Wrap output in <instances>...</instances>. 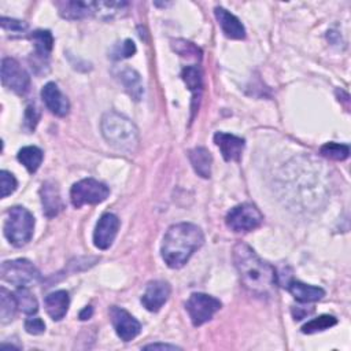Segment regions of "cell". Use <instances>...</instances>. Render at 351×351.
I'll use <instances>...</instances> for the list:
<instances>
[{
	"label": "cell",
	"mask_w": 351,
	"mask_h": 351,
	"mask_svg": "<svg viewBox=\"0 0 351 351\" xmlns=\"http://www.w3.org/2000/svg\"><path fill=\"white\" fill-rule=\"evenodd\" d=\"M233 262L243 287L256 296H269L278 284L277 273L271 265L261 259L245 243L233 247Z\"/></svg>",
	"instance_id": "cell-1"
},
{
	"label": "cell",
	"mask_w": 351,
	"mask_h": 351,
	"mask_svg": "<svg viewBox=\"0 0 351 351\" xmlns=\"http://www.w3.org/2000/svg\"><path fill=\"white\" fill-rule=\"evenodd\" d=\"M204 243L202 229L191 222L171 225L163 236L160 254L165 263L171 269L182 267L192 254Z\"/></svg>",
	"instance_id": "cell-2"
},
{
	"label": "cell",
	"mask_w": 351,
	"mask_h": 351,
	"mask_svg": "<svg viewBox=\"0 0 351 351\" xmlns=\"http://www.w3.org/2000/svg\"><path fill=\"white\" fill-rule=\"evenodd\" d=\"M101 134L115 149L132 154L138 147V130L136 125L122 114L106 112L101 118Z\"/></svg>",
	"instance_id": "cell-3"
},
{
	"label": "cell",
	"mask_w": 351,
	"mask_h": 351,
	"mask_svg": "<svg viewBox=\"0 0 351 351\" xmlns=\"http://www.w3.org/2000/svg\"><path fill=\"white\" fill-rule=\"evenodd\" d=\"M4 236L15 247H22L30 241L34 232V217L22 206H15L7 211L4 221Z\"/></svg>",
	"instance_id": "cell-4"
},
{
	"label": "cell",
	"mask_w": 351,
	"mask_h": 351,
	"mask_svg": "<svg viewBox=\"0 0 351 351\" xmlns=\"http://www.w3.org/2000/svg\"><path fill=\"white\" fill-rule=\"evenodd\" d=\"M0 276L4 281L18 288L34 285L41 278L37 267L30 261L23 258L4 261L0 267Z\"/></svg>",
	"instance_id": "cell-5"
},
{
	"label": "cell",
	"mask_w": 351,
	"mask_h": 351,
	"mask_svg": "<svg viewBox=\"0 0 351 351\" xmlns=\"http://www.w3.org/2000/svg\"><path fill=\"white\" fill-rule=\"evenodd\" d=\"M108 195L110 188L95 178H84L75 182L70 189V200L75 208L84 204H99L104 202Z\"/></svg>",
	"instance_id": "cell-6"
},
{
	"label": "cell",
	"mask_w": 351,
	"mask_h": 351,
	"mask_svg": "<svg viewBox=\"0 0 351 351\" xmlns=\"http://www.w3.org/2000/svg\"><path fill=\"white\" fill-rule=\"evenodd\" d=\"M263 222L262 213L251 203L234 206L226 214V225L230 230L237 233L251 232L259 228Z\"/></svg>",
	"instance_id": "cell-7"
},
{
	"label": "cell",
	"mask_w": 351,
	"mask_h": 351,
	"mask_svg": "<svg viewBox=\"0 0 351 351\" xmlns=\"http://www.w3.org/2000/svg\"><path fill=\"white\" fill-rule=\"evenodd\" d=\"M221 302L207 293L195 292L189 296L185 308L189 314V318L193 324V326H200L210 321L217 311L221 308Z\"/></svg>",
	"instance_id": "cell-8"
},
{
	"label": "cell",
	"mask_w": 351,
	"mask_h": 351,
	"mask_svg": "<svg viewBox=\"0 0 351 351\" xmlns=\"http://www.w3.org/2000/svg\"><path fill=\"white\" fill-rule=\"evenodd\" d=\"M1 82L18 95H25L30 86V77L25 69L12 58L1 60Z\"/></svg>",
	"instance_id": "cell-9"
},
{
	"label": "cell",
	"mask_w": 351,
	"mask_h": 351,
	"mask_svg": "<svg viewBox=\"0 0 351 351\" xmlns=\"http://www.w3.org/2000/svg\"><path fill=\"white\" fill-rule=\"evenodd\" d=\"M108 313H110L111 324L121 340L130 341L141 332L140 322L132 314H129L125 308L118 306H111Z\"/></svg>",
	"instance_id": "cell-10"
},
{
	"label": "cell",
	"mask_w": 351,
	"mask_h": 351,
	"mask_svg": "<svg viewBox=\"0 0 351 351\" xmlns=\"http://www.w3.org/2000/svg\"><path fill=\"white\" fill-rule=\"evenodd\" d=\"M119 229V219L115 214L106 213L100 217L93 232V243L99 250H107L114 243Z\"/></svg>",
	"instance_id": "cell-11"
},
{
	"label": "cell",
	"mask_w": 351,
	"mask_h": 351,
	"mask_svg": "<svg viewBox=\"0 0 351 351\" xmlns=\"http://www.w3.org/2000/svg\"><path fill=\"white\" fill-rule=\"evenodd\" d=\"M170 293H171V288L169 282L163 280H154L148 282L141 296V303L148 311L156 313L167 302Z\"/></svg>",
	"instance_id": "cell-12"
},
{
	"label": "cell",
	"mask_w": 351,
	"mask_h": 351,
	"mask_svg": "<svg viewBox=\"0 0 351 351\" xmlns=\"http://www.w3.org/2000/svg\"><path fill=\"white\" fill-rule=\"evenodd\" d=\"M214 143L221 149V154L226 162H239L241 159L245 143L244 138L230 133L217 132L214 134Z\"/></svg>",
	"instance_id": "cell-13"
},
{
	"label": "cell",
	"mask_w": 351,
	"mask_h": 351,
	"mask_svg": "<svg viewBox=\"0 0 351 351\" xmlns=\"http://www.w3.org/2000/svg\"><path fill=\"white\" fill-rule=\"evenodd\" d=\"M41 97L47 108L56 117H66L69 114L70 103L55 82H48L43 86Z\"/></svg>",
	"instance_id": "cell-14"
},
{
	"label": "cell",
	"mask_w": 351,
	"mask_h": 351,
	"mask_svg": "<svg viewBox=\"0 0 351 351\" xmlns=\"http://www.w3.org/2000/svg\"><path fill=\"white\" fill-rule=\"evenodd\" d=\"M59 15L64 19L75 21L95 16V1H55Z\"/></svg>",
	"instance_id": "cell-15"
},
{
	"label": "cell",
	"mask_w": 351,
	"mask_h": 351,
	"mask_svg": "<svg viewBox=\"0 0 351 351\" xmlns=\"http://www.w3.org/2000/svg\"><path fill=\"white\" fill-rule=\"evenodd\" d=\"M215 16L226 37L233 40H243L245 37V29L243 23L228 10L223 7H215Z\"/></svg>",
	"instance_id": "cell-16"
},
{
	"label": "cell",
	"mask_w": 351,
	"mask_h": 351,
	"mask_svg": "<svg viewBox=\"0 0 351 351\" xmlns=\"http://www.w3.org/2000/svg\"><path fill=\"white\" fill-rule=\"evenodd\" d=\"M40 196H41V203H43L44 214L48 218H52V217L58 215L59 211L63 207L58 185L53 181H45L41 185Z\"/></svg>",
	"instance_id": "cell-17"
},
{
	"label": "cell",
	"mask_w": 351,
	"mask_h": 351,
	"mask_svg": "<svg viewBox=\"0 0 351 351\" xmlns=\"http://www.w3.org/2000/svg\"><path fill=\"white\" fill-rule=\"evenodd\" d=\"M69 304H70L69 292L63 289L51 292L44 299L45 311L53 321H60L66 315L69 310Z\"/></svg>",
	"instance_id": "cell-18"
},
{
	"label": "cell",
	"mask_w": 351,
	"mask_h": 351,
	"mask_svg": "<svg viewBox=\"0 0 351 351\" xmlns=\"http://www.w3.org/2000/svg\"><path fill=\"white\" fill-rule=\"evenodd\" d=\"M284 287H287V289L291 292V295L298 302H302V303L317 302L325 296V291L321 287L308 285V284H304L298 280H291Z\"/></svg>",
	"instance_id": "cell-19"
},
{
	"label": "cell",
	"mask_w": 351,
	"mask_h": 351,
	"mask_svg": "<svg viewBox=\"0 0 351 351\" xmlns=\"http://www.w3.org/2000/svg\"><path fill=\"white\" fill-rule=\"evenodd\" d=\"M118 77H119L121 84L125 88V90L128 92V95L136 101L141 100V97L144 95V85H143L140 74L130 67H125L119 71Z\"/></svg>",
	"instance_id": "cell-20"
},
{
	"label": "cell",
	"mask_w": 351,
	"mask_h": 351,
	"mask_svg": "<svg viewBox=\"0 0 351 351\" xmlns=\"http://www.w3.org/2000/svg\"><path fill=\"white\" fill-rule=\"evenodd\" d=\"M188 158L191 160V165L197 176L203 178H210L211 176V163L213 156L204 147H196L189 151Z\"/></svg>",
	"instance_id": "cell-21"
},
{
	"label": "cell",
	"mask_w": 351,
	"mask_h": 351,
	"mask_svg": "<svg viewBox=\"0 0 351 351\" xmlns=\"http://www.w3.org/2000/svg\"><path fill=\"white\" fill-rule=\"evenodd\" d=\"M34 44V55L44 64L53 48V36L49 30H36L30 36Z\"/></svg>",
	"instance_id": "cell-22"
},
{
	"label": "cell",
	"mask_w": 351,
	"mask_h": 351,
	"mask_svg": "<svg viewBox=\"0 0 351 351\" xmlns=\"http://www.w3.org/2000/svg\"><path fill=\"white\" fill-rule=\"evenodd\" d=\"M18 160L26 167L29 173H36L43 162V151L38 147L27 145L18 151Z\"/></svg>",
	"instance_id": "cell-23"
},
{
	"label": "cell",
	"mask_w": 351,
	"mask_h": 351,
	"mask_svg": "<svg viewBox=\"0 0 351 351\" xmlns=\"http://www.w3.org/2000/svg\"><path fill=\"white\" fill-rule=\"evenodd\" d=\"M18 310V303L15 293H11L4 287L0 288V321L1 324H8L14 319Z\"/></svg>",
	"instance_id": "cell-24"
},
{
	"label": "cell",
	"mask_w": 351,
	"mask_h": 351,
	"mask_svg": "<svg viewBox=\"0 0 351 351\" xmlns=\"http://www.w3.org/2000/svg\"><path fill=\"white\" fill-rule=\"evenodd\" d=\"M181 77H182L184 82L186 84L188 89L193 93V99L196 100V95H197V97L200 96L202 86H203L202 70H200L197 66H186V67L182 70Z\"/></svg>",
	"instance_id": "cell-25"
},
{
	"label": "cell",
	"mask_w": 351,
	"mask_h": 351,
	"mask_svg": "<svg viewBox=\"0 0 351 351\" xmlns=\"http://www.w3.org/2000/svg\"><path fill=\"white\" fill-rule=\"evenodd\" d=\"M16 303H18V310L27 315H33L38 310V303L36 296L27 289V287H21L15 292Z\"/></svg>",
	"instance_id": "cell-26"
},
{
	"label": "cell",
	"mask_w": 351,
	"mask_h": 351,
	"mask_svg": "<svg viewBox=\"0 0 351 351\" xmlns=\"http://www.w3.org/2000/svg\"><path fill=\"white\" fill-rule=\"evenodd\" d=\"M337 324V319L333 317V315H329V314H322L317 318H313L310 319L307 324H304L302 326V332L303 333H307V335H311V333H317V332H322V330H326L332 326H335Z\"/></svg>",
	"instance_id": "cell-27"
},
{
	"label": "cell",
	"mask_w": 351,
	"mask_h": 351,
	"mask_svg": "<svg viewBox=\"0 0 351 351\" xmlns=\"http://www.w3.org/2000/svg\"><path fill=\"white\" fill-rule=\"evenodd\" d=\"M321 155L333 159V160H344L350 155V147L347 144H339V143H326L319 149Z\"/></svg>",
	"instance_id": "cell-28"
},
{
	"label": "cell",
	"mask_w": 351,
	"mask_h": 351,
	"mask_svg": "<svg viewBox=\"0 0 351 351\" xmlns=\"http://www.w3.org/2000/svg\"><path fill=\"white\" fill-rule=\"evenodd\" d=\"M171 45H173V49L184 58H193V59H200L202 58V51L191 41L174 40Z\"/></svg>",
	"instance_id": "cell-29"
},
{
	"label": "cell",
	"mask_w": 351,
	"mask_h": 351,
	"mask_svg": "<svg viewBox=\"0 0 351 351\" xmlns=\"http://www.w3.org/2000/svg\"><path fill=\"white\" fill-rule=\"evenodd\" d=\"M40 121V111L34 104H30L26 107L25 117H23V129L30 133L36 129L37 123Z\"/></svg>",
	"instance_id": "cell-30"
},
{
	"label": "cell",
	"mask_w": 351,
	"mask_h": 351,
	"mask_svg": "<svg viewBox=\"0 0 351 351\" xmlns=\"http://www.w3.org/2000/svg\"><path fill=\"white\" fill-rule=\"evenodd\" d=\"M0 185H1V197H7L8 195H11L16 186V178L7 170H1L0 171Z\"/></svg>",
	"instance_id": "cell-31"
},
{
	"label": "cell",
	"mask_w": 351,
	"mask_h": 351,
	"mask_svg": "<svg viewBox=\"0 0 351 351\" xmlns=\"http://www.w3.org/2000/svg\"><path fill=\"white\" fill-rule=\"evenodd\" d=\"M136 52V45L132 40H125L122 44L114 47L112 52H111V58L112 59H123V58H130L133 53Z\"/></svg>",
	"instance_id": "cell-32"
},
{
	"label": "cell",
	"mask_w": 351,
	"mask_h": 351,
	"mask_svg": "<svg viewBox=\"0 0 351 351\" xmlns=\"http://www.w3.org/2000/svg\"><path fill=\"white\" fill-rule=\"evenodd\" d=\"M25 329L30 335H41L45 330V324L38 317H30L25 321Z\"/></svg>",
	"instance_id": "cell-33"
},
{
	"label": "cell",
	"mask_w": 351,
	"mask_h": 351,
	"mask_svg": "<svg viewBox=\"0 0 351 351\" xmlns=\"http://www.w3.org/2000/svg\"><path fill=\"white\" fill-rule=\"evenodd\" d=\"M1 27L5 30H11V32H25L27 29V23L23 21H18V19H11L7 16H1Z\"/></svg>",
	"instance_id": "cell-34"
},
{
	"label": "cell",
	"mask_w": 351,
	"mask_h": 351,
	"mask_svg": "<svg viewBox=\"0 0 351 351\" xmlns=\"http://www.w3.org/2000/svg\"><path fill=\"white\" fill-rule=\"evenodd\" d=\"M313 311H314L313 307L311 308H304V307H293L292 308V314H293L295 319H302V318L310 315Z\"/></svg>",
	"instance_id": "cell-35"
},
{
	"label": "cell",
	"mask_w": 351,
	"mask_h": 351,
	"mask_svg": "<svg viewBox=\"0 0 351 351\" xmlns=\"http://www.w3.org/2000/svg\"><path fill=\"white\" fill-rule=\"evenodd\" d=\"M180 350V347L177 346H171V344H160V343H155V344H148L144 346V350Z\"/></svg>",
	"instance_id": "cell-36"
},
{
	"label": "cell",
	"mask_w": 351,
	"mask_h": 351,
	"mask_svg": "<svg viewBox=\"0 0 351 351\" xmlns=\"http://www.w3.org/2000/svg\"><path fill=\"white\" fill-rule=\"evenodd\" d=\"M92 313H93V308L90 306H86L81 313H80V319H88L92 317Z\"/></svg>",
	"instance_id": "cell-37"
}]
</instances>
